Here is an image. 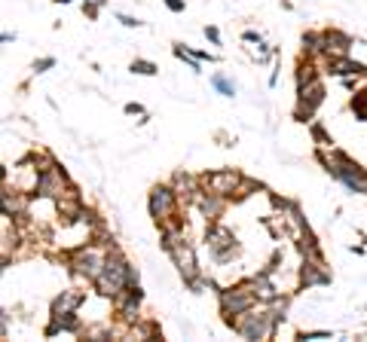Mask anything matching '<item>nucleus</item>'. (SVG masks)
<instances>
[{
	"label": "nucleus",
	"instance_id": "obj_7",
	"mask_svg": "<svg viewBox=\"0 0 367 342\" xmlns=\"http://www.w3.org/2000/svg\"><path fill=\"white\" fill-rule=\"evenodd\" d=\"M68 190H71L68 174L58 169L55 162H49L46 169H40L37 180H34V193H37V196H43V199H62L64 193H68Z\"/></svg>",
	"mask_w": 367,
	"mask_h": 342
},
{
	"label": "nucleus",
	"instance_id": "obj_11",
	"mask_svg": "<svg viewBox=\"0 0 367 342\" xmlns=\"http://www.w3.org/2000/svg\"><path fill=\"white\" fill-rule=\"evenodd\" d=\"M300 281H303V287H324V285H331V272L324 269L321 257H306L303 269H300Z\"/></svg>",
	"mask_w": 367,
	"mask_h": 342
},
{
	"label": "nucleus",
	"instance_id": "obj_13",
	"mask_svg": "<svg viewBox=\"0 0 367 342\" xmlns=\"http://www.w3.org/2000/svg\"><path fill=\"white\" fill-rule=\"evenodd\" d=\"M141 299H144V294H141V287H138V281H135V285H129L120 297L113 299V303H116V312H120L123 318H138Z\"/></svg>",
	"mask_w": 367,
	"mask_h": 342
},
{
	"label": "nucleus",
	"instance_id": "obj_4",
	"mask_svg": "<svg viewBox=\"0 0 367 342\" xmlns=\"http://www.w3.org/2000/svg\"><path fill=\"white\" fill-rule=\"evenodd\" d=\"M178 190L174 187H165V183H160V187L150 190V199H147V208H150V217H153L160 227H165V223L172 220L174 214H178Z\"/></svg>",
	"mask_w": 367,
	"mask_h": 342
},
{
	"label": "nucleus",
	"instance_id": "obj_15",
	"mask_svg": "<svg viewBox=\"0 0 367 342\" xmlns=\"http://www.w3.org/2000/svg\"><path fill=\"white\" fill-rule=\"evenodd\" d=\"M248 285H251V290L257 294L261 303H275V299H279V287H275V281L270 278V272H257L254 278H248Z\"/></svg>",
	"mask_w": 367,
	"mask_h": 342
},
{
	"label": "nucleus",
	"instance_id": "obj_18",
	"mask_svg": "<svg viewBox=\"0 0 367 342\" xmlns=\"http://www.w3.org/2000/svg\"><path fill=\"white\" fill-rule=\"evenodd\" d=\"M212 86L218 89L223 98H233V95H236V83H233V80H227V77H223V73H214V77H212Z\"/></svg>",
	"mask_w": 367,
	"mask_h": 342
},
{
	"label": "nucleus",
	"instance_id": "obj_17",
	"mask_svg": "<svg viewBox=\"0 0 367 342\" xmlns=\"http://www.w3.org/2000/svg\"><path fill=\"white\" fill-rule=\"evenodd\" d=\"M83 299H86V294L83 290H62V297L53 303V308H62V312H77V308L83 306Z\"/></svg>",
	"mask_w": 367,
	"mask_h": 342
},
{
	"label": "nucleus",
	"instance_id": "obj_22",
	"mask_svg": "<svg viewBox=\"0 0 367 342\" xmlns=\"http://www.w3.org/2000/svg\"><path fill=\"white\" fill-rule=\"evenodd\" d=\"M312 135H315V141H319L321 147H328V144H333V141H331L328 135H324V129H321V126H312Z\"/></svg>",
	"mask_w": 367,
	"mask_h": 342
},
{
	"label": "nucleus",
	"instance_id": "obj_8",
	"mask_svg": "<svg viewBox=\"0 0 367 342\" xmlns=\"http://www.w3.org/2000/svg\"><path fill=\"white\" fill-rule=\"evenodd\" d=\"M321 101H324V83L315 77V80L306 83V86H297V111H294V116L300 122L312 120L315 111L321 107Z\"/></svg>",
	"mask_w": 367,
	"mask_h": 342
},
{
	"label": "nucleus",
	"instance_id": "obj_27",
	"mask_svg": "<svg viewBox=\"0 0 367 342\" xmlns=\"http://www.w3.org/2000/svg\"><path fill=\"white\" fill-rule=\"evenodd\" d=\"M126 113H132V116H135V113H144V107H141V104H126Z\"/></svg>",
	"mask_w": 367,
	"mask_h": 342
},
{
	"label": "nucleus",
	"instance_id": "obj_26",
	"mask_svg": "<svg viewBox=\"0 0 367 342\" xmlns=\"http://www.w3.org/2000/svg\"><path fill=\"white\" fill-rule=\"evenodd\" d=\"M165 6H169L172 13H184V0H165Z\"/></svg>",
	"mask_w": 367,
	"mask_h": 342
},
{
	"label": "nucleus",
	"instance_id": "obj_19",
	"mask_svg": "<svg viewBox=\"0 0 367 342\" xmlns=\"http://www.w3.org/2000/svg\"><path fill=\"white\" fill-rule=\"evenodd\" d=\"M160 71L153 62H144V58H135L132 62V73H141V77H153V73Z\"/></svg>",
	"mask_w": 367,
	"mask_h": 342
},
{
	"label": "nucleus",
	"instance_id": "obj_14",
	"mask_svg": "<svg viewBox=\"0 0 367 342\" xmlns=\"http://www.w3.org/2000/svg\"><path fill=\"white\" fill-rule=\"evenodd\" d=\"M321 43H324V55L328 58H337V55H349L352 49V37L343 34V31H321Z\"/></svg>",
	"mask_w": 367,
	"mask_h": 342
},
{
	"label": "nucleus",
	"instance_id": "obj_3",
	"mask_svg": "<svg viewBox=\"0 0 367 342\" xmlns=\"http://www.w3.org/2000/svg\"><path fill=\"white\" fill-rule=\"evenodd\" d=\"M254 306H257V294L251 290L248 281H242V285H236V287L221 290V312H223V318H227V324L233 318H239V315L251 312Z\"/></svg>",
	"mask_w": 367,
	"mask_h": 342
},
{
	"label": "nucleus",
	"instance_id": "obj_5",
	"mask_svg": "<svg viewBox=\"0 0 367 342\" xmlns=\"http://www.w3.org/2000/svg\"><path fill=\"white\" fill-rule=\"evenodd\" d=\"M230 327L236 330L242 339H266L275 330V324H272V315L270 312H254V308H251V312L233 318Z\"/></svg>",
	"mask_w": 367,
	"mask_h": 342
},
{
	"label": "nucleus",
	"instance_id": "obj_28",
	"mask_svg": "<svg viewBox=\"0 0 367 342\" xmlns=\"http://www.w3.org/2000/svg\"><path fill=\"white\" fill-rule=\"evenodd\" d=\"M55 3H71V0H55Z\"/></svg>",
	"mask_w": 367,
	"mask_h": 342
},
{
	"label": "nucleus",
	"instance_id": "obj_9",
	"mask_svg": "<svg viewBox=\"0 0 367 342\" xmlns=\"http://www.w3.org/2000/svg\"><path fill=\"white\" fill-rule=\"evenodd\" d=\"M205 241H208V251H212L214 263H230L239 254V241L227 227H212L205 232Z\"/></svg>",
	"mask_w": 367,
	"mask_h": 342
},
{
	"label": "nucleus",
	"instance_id": "obj_21",
	"mask_svg": "<svg viewBox=\"0 0 367 342\" xmlns=\"http://www.w3.org/2000/svg\"><path fill=\"white\" fill-rule=\"evenodd\" d=\"M300 339H333L331 330H310V333H300Z\"/></svg>",
	"mask_w": 367,
	"mask_h": 342
},
{
	"label": "nucleus",
	"instance_id": "obj_24",
	"mask_svg": "<svg viewBox=\"0 0 367 342\" xmlns=\"http://www.w3.org/2000/svg\"><path fill=\"white\" fill-rule=\"evenodd\" d=\"M120 22L126 24V28H141V24H144L141 19H132V15H120Z\"/></svg>",
	"mask_w": 367,
	"mask_h": 342
},
{
	"label": "nucleus",
	"instance_id": "obj_25",
	"mask_svg": "<svg viewBox=\"0 0 367 342\" xmlns=\"http://www.w3.org/2000/svg\"><path fill=\"white\" fill-rule=\"evenodd\" d=\"M205 37L212 40L214 46H221V34H218V28H205Z\"/></svg>",
	"mask_w": 367,
	"mask_h": 342
},
{
	"label": "nucleus",
	"instance_id": "obj_1",
	"mask_svg": "<svg viewBox=\"0 0 367 342\" xmlns=\"http://www.w3.org/2000/svg\"><path fill=\"white\" fill-rule=\"evenodd\" d=\"M135 281H138V272L132 269L129 260L116 251V248H111V251H107V260L102 266V272H98V278H95L98 294L116 299L129 285H135Z\"/></svg>",
	"mask_w": 367,
	"mask_h": 342
},
{
	"label": "nucleus",
	"instance_id": "obj_20",
	"mask_svg": "<svg viewBox=\"0 0 367 342\" xmlns=\"http://www.w3.org/2000/svg\"><path fill=\"white\" fill-rule=\"evenodd\" d=\"M242 40H245V43H257V55H261V58L270 55V49H266V43L261 40V34H257V31H245V34H242Z\"/></svg>",
	"mask_w": 367,
	"mask_h": 342
},
{
	"label": "nucleus",
	"instance_id": "obj_6",
	"mask_svg": "<svg viewBox=\"0 0 367 342\" xmlns=\"http://www.w3.org/2000/svg\"><path fill=\"white\" fill-rule=\"evenodd\" d=\"M104 260H107L104 248L86 245V248H80V251L71 254V272L80 275V278H86V281H95L98 272H102V266H104Z\"/></svg>",
	"mask_w": 367,
	"mask_h": 342
},
{
	"label": "nucleus",
	"instance_id": "obj_2",
	"mask_svg": "<svg viewBox=\"0 0 367 342\" xmlns=\"http://www.w3.org/2000/svg\"><path fill=\"white\" fill-rule=\"evenodd\" d=\"M321 162L328 165V171H331L340 183H346L352 193H364V196H367V169H361V165H358L355 159H349L346 153L333 150L331 156L321 153Z\"/></svg>",
	"mask_w": 367,
	"mask_h": 342
},
{
	"label": "nucleus",
	"instance_id": "obj_23",
	"mask_svg": "<svg viewBox=\"0 0 367 342\" xmlns=\"http://www.w3.org/2000/svg\"><path fill=\"white\" fill-rule=\"evenodd\" d=\"M49 68H55V58H40V62H34V71H37V73H43V71H49Z\"/></svg>",
	"mask_w": 367,
	"mask_h": 342
},
{
	"label": "nucleus",
	"instance_id": "obj_10",
	"mask_svg": "<svg viewBox=\"0 0 367 342\" xmlns=\"http://www.w3.org/2000/svg\"><path fill=\"white\" fill-rule=\"evenodd\" d=\"M242 174L239 171H233V169H223V171H214V174H208L205 178V190H212V193H218V196H236L239 193V187H242Z\"/></svg>",
	"mask_w": 367,
	"mask_h": 342
},
{
	"label": "nucleus",
	"instance_id": "obj_12",
	"mask_svg": "<svg viewBox=\"0 0 367 342\" xmlns=\"http://www.w3.org/2000/svg\"><path fill=\"white\" fill-rule=\"evenodd\" d=\"M80 330H83V324L77 318V312H62V308H53L46 336H58V333H80Z\"/></svg>",
	"mask_w": 367,
	"mask_h": 342
},
{
	"label": "nucleus",
	"instance_id": "obj_16",
	"mask_svg": "<svg viewBox=\"0 0 367 342\" xmlns=\"http://www.w3.org/2000/svg\"><path fill=\"white\" fill-rule=\"evenodd\" d=\"M328 68L333 77H355V73H361V77H367V64L361 62H352L349 55H337V58H328Z\"/></svg>",
	"mask_w": 367,
	"mask_h": 342
}]
</instances>
